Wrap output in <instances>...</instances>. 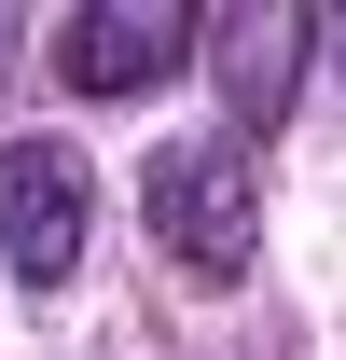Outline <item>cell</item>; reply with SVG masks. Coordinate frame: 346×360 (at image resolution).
I'll use <instances>...</instances> for the list:
<instances>
[{
  "label": "cell",
  "instance_id": "cell-3",
  "mask_svg": "<svg viewBox=\"0 0 346 360\" xmlns=\"http://www.w3.org/2000/svg\"><path fill=\"white\" fill-rule=\"evenodd\" d=\"M194 42H208V14H180V0H84L42 28V70L70 97H153L194 70Z\"/></svg>",
  "mask_w": 346,
  "mask_h": 360
},
{
  "label": "cell",
  "instance_id": "cell-6",
  "mask_svg": "<svg viewBox=\"0 0 346 360\" xmlns=\"http://www.w3.org/2000/svg\"><path fill=\"white\" fill-rule=\"evenodd\" d=\"M319 70H333V97H346V14H333V28H319Z\"/></svg>",
  "mask_w": 346,
  "mask_h": 360
},
{
  "label": "cell",
  "instance_id": "cell-2",
  "mask_svg": "<svg viewBox=\"0 0 346 360\" xmlns=\"http://www.w3.org/2000/svg\"><path fill=\"white\" fill-rule=\"evenodd\" d=\"M319 28H333V14H319V0H222L208 14V84H222V139H277V111H291L305 97V70H319Z\"/></svg>",
  "mask_w": 346,
  "mask_h": 360
},
{
  "label": "cell",
  "instance_id": "cell-1",
  "mask_svg": "<svg viewBox=\"0 0 346 360\" xmlns=\"http://www.w3.org/2000/svg\"><path fill=\"white\" fill-rule=\"evenodd\" d=\"M139 222H153V250H167L194 291H236V277L263 264V153L250 139H167L153 167H139Z\"/></svg>",
  "mask_w": 346,
  "mask_h": 360
},
{
  "label": "cell",
  "instance_id": "cell-5",
  "mask_svg": "<svg viewBox=\"0 0 346 360\" xmlns=\"http://www.w3.org/2000/svg\"><path fill=\"white\" fill-rule=\"evenodd\" d=\"M28 56H42V28H28V14L0 0V111H14V84H28Z\"/></svg>",
  "mask_w": 346,
  "mask_h": 360
},
{
  "label": "cell",
  "instance_id": "cell-4",
  "mask_svg": "<svg viewBox=\"0 0 346 360\" xmlns=\"http://www.w3.org/2000/svg\"><path fill=\"white\" fill-rule=\"evenodd\" d=\"M84 222H97V167H84V139L14 125V139H0V264L28 277V291H56V277L84 264Z\"/></svg>",
  "mask_w": 346,
  "mask_h": 360
}]
</instances>
